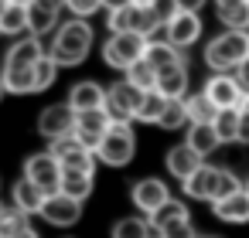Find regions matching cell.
Listing matches in <instances>:
<instances>
[{
  "instance_id": "83f0119b",
  "label": "cell",
  "mask_w": 249,
  "mask_h": 238,
  "mask_svg": "<svg viewBox=\"0 0 249 238\" xmlns=\"http://www.w3.org/2000/svg\"><path fill=\"white\" fill-rule=\"evenodd\" d=\"M62 194L75 197V201H86L92 194V174H79V170H65L62 177Z\"/></svg>"
},
{
  "instance_id": "2e32d148",
  "label": "cell",
  "mask_w": 249,
  "mask_h": 238,
  "mask_svg": "<svg viewBox=\"0 0 249 238\" xmlns=\"http://www.w3.org/2000/svg\"><path fill=\"white\" fill-rule=\"evenodd\" d=\"M215 184H218V167H198L191 177L181 180L184 194L188 197H198V201H215Z\"/></svg>"
},
{
  "instance_id": "f907efd6",
  "label": "cell",
  "mask_w": 249,
  "mask_h": 238,
  "mask_svg": "<svg viewBox=\"0 0 249 238\" xmlns=\"http://www.w3.org/2000/svg\"><path fill=\"white\" fill-rule=\"evenodd\" d=\"M137 4H143V7H150V4H154V0H137Z\"/></svg>"
},
{
  "instance_id": "30bf717a",
  "label": "cell",
  "mask_w": 249,
  "mask_h": 238,
  "mask_svg": "<svg viewBox=\"0 0 249 238\" xmlns=\"http://www.w3.org/2000/svg\"><path fill=\"white\" fill-rule=\"evenodd\" d=\"M41 218L48 224H55V228H69V224H75L82 218V201H75V197H69L62 190L58 194H48L45 204H41Z\"/></svg>"
},
{
  "instance_id": "4dcf8cb0",
  "label": "cell",
  "mask_w": 249,
  "mask_h": 238,
  "mask_svg": "<svg viewBox=\"0 0 249 238\" xmlns=\"http://www.w3.org/2000/svg\"><path fill=\"white\" fill-rule=\"evenodd\" d=\"M126 79L133 82V85H140V89H157V68L147 62V58H140V62H133L130 68H126Z\"/></svg>"
},
{
  "instance_id": "836d02e7",
  "label": "cell",
  "mask_w": 249,
  "mask_h": 238,
  "mask_svg": "<svg viewBox=\"0 0 249 238\" xmlns=\"http://www.w3.org/2000/svg\"><path fill=\"white\" fill-rule=\"evenodd\" d=\"M58 68H62V65H58L52 55H41V58L35 62V85H38V92H41V89H48V85L55 82Z\"/></svg>"
},
{
  "instance_id": "ac0fdd59",
  "label": "cell",
  "mask_w": 249,
  "mask_h": 238,
  "mask_svg": "<svg viewBox=\"0 0 249 238\" xmlns=\"http://www.w3.org/2000/svg\"><path fill=\"white\" fill-rule=\"evenodd\" d=\"M4 85H7V92H14V95H31V92H38V85H35V65H4Z\"/></svg>"
},
{
  "instance_id": "681fc988",
  "label": "cell",
  "mask_w": 249,
  "mask_h": 238,
  "mask_svg": "<svg viewBox=\"0 0 249 238\" xmlns=\"http://www.w3.org/2000/svg\"><path fill=\"white\" fill-rule=\"evenodd\" d=\"M150 238H164V235H160V231H157V228H154V231H150Z\"/></svg>"
},
{
  "instance_id": "b9f144b4",
  "label": "cell",
  "mask_w": 249,
  "mask_h": 238,
  "mask_svg": "<svg viewBox=\"0 0 249 238\" xmlns=\"http://www.w3.org/2000/svg\"><path fill=\"white\" fill-rule=\"evenodd\" d=\"M235 79H239V85H242V92L249 95V58H246V62H242L239 68H235Z\"/></svg>"
},
{
  "instance_id": "bcb514c9",
  "label": "cell",
  "mask_w": 249,
  "mask_h": 238,
  "mask_svg": "<svg viewBox=\"0 0 249 238\" xmlns=\"http://www.w3.org/2000/svg\"><path fill=\"white\" fill-rule=\"evenodd\" d=\"M123 4H130V0H103V7H123Z\"/></svg>"
},
{
  "instance_id": "5bb4252c",
  "label": "cell",
  "mask_w": 249,
  "mask_h": 238,
  "mask_svg": "<svg viewBox=\"0 0 249 238\" xmlns=\"http://www.w3.org/2000/svg\"><path fill=\"white\" fill-rule=\"evenodd\" d=\"M143 58H147V62L157 68V72H167V68H178V65H184V58H181V48H178V45H171L164 34L147 41V51H143Z\"/></svg>"
},
{
  "instance_id": "8d00e7d4",
  "label": "cell",
  "mask_w": 249,
  "mask_h": 238,
  "mask_svg": "<svg viewBox=\"0 0 249 238\" xmlns=\"http://www.w3.org/2000/svg\"><path fill=\"white\" fill-rule=\"evenodd\" d=\"M171 218H188V207H184L181 201H174V197H171L164 207H157V211L150 214V224H154V228H160V224H164V221H171Z\"/></svg>"
},
{
  "instance_id": "7dc6e473",
  "label": "cell",
  "mask_w": 249,
  "mask_h": 238,
  "mask_svg": "<svg viewBox=\"0 0 249 238\" xmlns=\"http://www.w3.org/2000/svg\"><path fill=\"white\" fill-rule=\"evenodd\" d=\"M7 95V85H4V75H0V99H4Z\"/></svg>"
},
{
  "instance_id": "ab89813d",
  "label": "cell",
  "mask_w": 249,
  "mask_h": 238,
  "mask_svg": "<svg viewBox=\"0 0 249 238\" xmlns=\"http://www.w3.org/2000/svg\"><path fill=\"white\" fill-rule=\"evenodd\" d=\"M103 7V0H65V11H72V17H89Z\"/></svg>"
},
{
  "instance_id": "f35d334b",
  "label": "cell",
  "mask_w": 249,
  "mask_h": 238,
  "mask_svg": "<svg viewBox=\"0 0 249 238\" xmlns=\"http://www.w3.org/2000/svg\"><path fill=\"white\" fill-rule=\"evenodd\" d=\"M178 11H181V7H178V0H154V4H150V14H154L157 28H164Z\"/></svg>"
},
{
  "instance_id": "4316f807",
  "label": "cell",
  "mask_w": 249,
  "mask_h": 238,
  "mask_svg": "<svg viewBox=\"0 0 249 238\" xmlns=\"http://www.w3.org/2000/svg\"><path fill=\"white\" fill-rule=\"evenodd\" d=\"M0 31H4V34L28 31V7L24 4H4V7H0Z\"/></svg>"
},
{
  "instance_id": "db71d44e",
  "label": "cell",
  "mask_w": 249,
  "mask_h": 238,
  "mask_svg": "<svg viewBox=\"0 0 249 238\" xmlns=\"http://www.w3.org/2000/svg\"><path fill=\"white\" fill-rule=\"evenodd\" d=\"M215 4H222V0H215Z\"/></svg>"
},
{
  "instance_id": "7bdbcfd3",
  "label": "cell",
  "mask_w": 249,
  "mask_h": 238,
  "mask_svg": "<svg viewBox=\"0 0 249 238\" xmlns=\"http://www.w3.org/2000/svg\"><path fill=\"white\" fill-rule=\"evenodd\" d=\"M178 7H181V11H201L205 0H178Z\"/></svg>"
},
{
  "instance_id": "3957f363",
  "label": "cell",
  "mask_w": 249,
  "mask_h": 238,
  "mask_svg": "<svg viewBox=\"0 0 249 238\" xmlns=\"http://www.w3.org/2000/svg\"><path fill=\"white\" fill-rule=\"evenodd\" d=\"M147 34H137V31H123V34H113L106 45H103V58H106V65L109 68H120V72H126L133 62H140L143 58V51H147Z\"/></svg>"
},
{
  "instance_id": "44dd1931",
  "label": "cell",
  "mask_w": 249,
  "mask_h": 238,
  "mask_svg": "<svg viewBox=\"0 0 249 238\" xmlns=\"http://www.w3.org/2000/svg\"><path fill=\"white\" fill-rule=\"evenodd\" d=\"M69 102L75 106V112H82V109H99V106L106 102V92H103V85H96V82H79V85H72Z\"/></svg>"
},
{
  "instance_id": "d590c367",
  "label": "cell",
  "mask_w": 249,
  "mask_h": 238,
  "mask_svg": "<svg viewBox=\"0 0 249 238\" xmlns=\"http://www.w3.org/2000/svg\"><path fill=\"white\" fill-rule=\"evenodd\" d=\"M157 231H160L164 238H198L195 228H191V218H171V221H164Z\"/></svg>"
},
{
  "instance_id": "9c48e42d",
  "label": "cell",
  "mask_w": 249,
  "mask_h": 238,
  "mask_svg": "<svg viewBox=\"0 0 249 238\" xmlns=\"http://www.w3.org/2000/svg\"><path fill=\"white\" fill-rule=\"evenodd\" d=\"M205 92L218 109H242V99H246V92H242V85L232 72H215L205 82Z\"/></svg>"
},
{
  "instance_id": "f6af8a7d",
  "label": "cell",
  "mask_w": 249,
  "mask_h": 238,
  "mask_svg": "<svg viewBox=\"0 0 249 238\" xmlns=\"http://www.w3.org/2000/svg\"><path fill=\"white\" fill-rule=\"evenodd\" d=\"M41 4H48V7H55V11H65V0H41Z\"/></svg>"
},
{
  "instance_id": "c3c4849f",
  "label": "cell",
  "mask_w": 249,
  "mask_h": 238,
  "mask_svg": "<svg viewBox=\"0 0 249 238\" xmlns=\"http://www.w3.org/2000/svg\"><path fill=\"white\" fill-rule=\"evenodd\" d=\"M7 4H24V7H28V4H31V0H7Z\"/></svg>"
},
{
  "instance_id": "7c38bea8",
  "label": "cell",
  "mask_w": 249,
  "mask_h": 238,
  "mask_svg": "<svg viewBox=\"0 0 249 238\" xmlns=\"http://www.w3.org/2000/svg\"><path fill=\"white\" fill-rule=\"evenodd\" d=\"M75 106L72 102H65V106H48L45 112H41V119H38V129H41V136H48V140H58V136H69V133H75Z\"/></svg>"
},
{
  "instance_id": "277c9868",
  "label": "cell",
  "mask_w": 249,
  "mask_h": 238,
  "mask_svg": "<svg viewBox=\"0 0 249 238\" xmlns=\"http://www.w3.org/2000/svg\"><path fill=\"white\" fill-rule=\"evenodd\" d=\"M143 95H147V89L133 85L130 79H123V82H116V85L106 89V102H103V109L109 112L113 123H130V119H137V109H140Z\"/></svg>"
},
{
  "instance_id": "cb8c5ba5",
  "label": "cell",
  "mask_w": 249,
  "mask_h": 238,
  "mask_svg": "<svg viewBox=\"0 0 249 238\" xmlns=\"http://www.w3.org/2000/svg\"><path fill=\"white\" fill-rule=\"evenodd\" d=\"M218 21L225 28L246 31L249 28V0H222L218 4Z\"/></svg>"
},
{
  "instance_id": "f5cc1de1",
  "label": "cell",
  "mask_w": 249,
  "mask_h": 238,
  "mask_svg": "<svg viewBox=\"0 0 249 238\" xmlns=\"http://www.w3.org/2000/svg\"><path fill=\"white\" fill-rule=\"evenodd\" d=\"M0 214H4V204H0Z\"/></svg>"
},
{
  "instance_id": "816d5d0a",
  "label": "cell",
  "mask_w": 249,
  "mask_h": 238,
  "mask_svg": "<svg viewBox=\"0 0 249 238\" xmlns=\"http://www.w3.org/2000/svg\"><path fill=\"white\" fill-rule=\"evenodd\" d=\"M4 4H7V0H0V7H4Z\"/></svg>"
},
{
  "instance_id": "7402d4cb",
  "label": "cell",
  "mask_w": 249,
  "mask_h": 238,
  "mask_svg": "<svg viewBox=\"0 0 249 238\" xmlns=\"http://www.w3.org/2000/svg\"><path fill=\"white\" fill-rule=\"evenodd\" d=\"M188 146H195L201 157H208L212 150H218L222 146V140H218V133H215V123H191V129H188V140H184Z\"/></svg>"
},
{
  "instance_id": "ffe728a7",
  "label": "cell",
  "mask_w": 249,
  "mask_h": 238,
  "mask_svg": "<svg viewBox=\"0 0 249 238\" xmlns=\"http://www.w3.org/2000/svg\"><path fill=\"white\" fill-rule=\"evenodd\" d=\"M55 24H58V11L48 7V4H41V0H31V4H28V31H31L35 38H41V34H48Z\"/></svg>"
},
{
  "instance_id": "ba28073f",
  "label": "cell",
  "mask_w": 249,
  "mask_h": 238,
  "mask_svg": "<svg viewBox=\"0 0 249 238\" xmlns=\"http://www.w3.org/2000/svg\"><path fill=\"white\" fill-rule=\"evenodd\" d=\"M24 177L35 180L45 194H58V190H62V177H65V170H62V160L48 150V153H35V157L24 163Z\"/></svg>"
},
{
  "instance_id": "74e56055",
  "label": "cell",
  "mask_w": 249,
  "mask_h": 238,
  "mask_svg": "<svg viewBox=\"0 0 249 238\" xmlns=\"http://www.w3.org/2000/svg\"><path fill=\"white\" fill-rule=\"evenodd\" d=\"M235 190H242V184H239V177H235L232 170H225V167H218V184H215V201H222V197H229V194H235Z\"/></svg>"
},
{
  "instance_id": "9a60e30c",
  "label": "cell",
  "mask_w": 249,
  "mask_h": 238,
  "mask_svg": "<svg viewBox=\"0 0 249 238\" xmlns=\"http://www.w3.org/2000/svg\"><path fill=\"white\" fill-rule=\"evenodd\" d=\"M212 207H215V218H218V221L246 224V221H249V190L242 187V190H235V194H229V197H222V201H212Z\"/></svg>"
},
{
  "instance_id": "d6a6232c",
  "label": "cell",
  "mask_w": 249,
  "mask_h": 238,
  "mask_svg": "<svg viewBox=\"0 0 249 238\" xmlns=\"http://www.w3.org/2000/svg\"><path fill=\"white\" fill-rule=\"evenodd\" d=\"M150 221H143V218H123V221H116V228H113V238H150Z\"/></svg>"
},
{
  "instance_id": "484cf974",
  "label": "cell",
  "mask_w": 249,
  "mask_h": 238,
  "mask_svg": "<svg viewBox=\"0 0 249 238\" xmlns=\"http://www.w3.org/2000/svg\"><path fill=\"white\" fill-rule=\"evenodd\" d=\"M184 106H188V119H191V123H215V116H218V106L208 99L205 89H201L198 95H188Z\"/></svg>"
},
{
  "instance_id": "f1b7e54d",
  "label": "cell",
  "mask_w": 249,
  "mask_h": 238,
  "mask_svg": "<svg viewBox=\"0 0 249 238\" xmlns=\"http://www.w3.org/2000/svg\"><path fill=\"white\" fill-rule=\"evenodd\" d=\"M215 133L222 143H239V109H218Z\"/></svg>"
},
{
  "instance_id": "1f68e13d",
  "label": "cell",
  "mask_w": 249,
  "mask_h": 238,
  "mask_svg": "<svg viewBox=\"0 0 249 238\" xmlns=\"http://www.w3.org/2000/svg\"><path fill=\"white\" fill-rule=\"evenodd\" d=\"M164 106H167V95H160L157 89H150V92L143 95L140 109H137V119H140V123H157L160 112H164Z\"/></svg>"
},
{
  "instance_id": "e0dca14e",
  "label": "cell",
  "mask_w": 249,
  "mask_h": 238,
  "mask_svg": "<svg viewBox=\"0 0 249 238\" xmlns=\"http://www.w3.org/2000/svg\"><path fill=\"white\" fill-rule=\"evenodd\" d=\"M198 167H201V153H198L195 146H188V143H181V146H174V150L167 153V170H171L178 180L191 177Z\"/></svg>"
},
{
  "instance_id": "5b68a950",
  "label": "cell",
  "mask_w": 249,
  "mask_h": 238,
  "mask_svg": "<svg viewBox=\"0 0 249 238\" xmlns=\"http://www.w3.org/2000/svg\"><path fill=\"white\" fill-rule=\"evenodd\" d=\"M133 150H137V140H133V129L126 123H113L106 133H103V143L96 146V157L109 167H123L133 160Z\"/></svg>"
},
{
  "instance_id": "d4e9b609",
  "label": "cell",
  "mask_w": 249,
  "mask_h": 238,
  "mask_svg": "<svg viewBox=\"0 0 249 238\" xmlns=\"http://www.w3.org/2000/svg\"><path fill=\"white\" fill-rule=\"evenodd\" d=\"M45 55V48H41V38H21L11 51H7V58H4V65H35L38 58Z\"/></svg>"
},
{
  "instance_id": "e575fe53",
  "label": "cell",
  "mask_w": 249,
  "mask_h": 238,
  "mask_svg": "<svg viewBox=\"0 0 249 238\" xmlns=\"http://www.w3.org/2000/svg\"><path fill=\"white\" fill-rule=\"evenodd\" d=\"M21 228H28V211H21L18 204L4 207V214H0V238H7V235H14Z\"/></svg>"
},
{
  "instance_id": "8992f818",
  "label": "cell",
  "mask_w": 249,
  "mask_h": 238,
  "mask_svg": "<svg viewBox=\"0 0 249 238\" xmlns=\"http://www.w3.org/2000/svg\"><path fill=\"white\" fill-rule=\"evenodd\" d=\"M109 31L113 34H123V31H137V34H154V31H160L157 28V21H154V14H150V7H143V4H137V0H130V4H123V7H113L109 11Z\"/></svg>"
},
{
  "instance_id": "f546056e",
  "label": "cell",
  "mask_w": 249,
  "mask_h": 238,
  "mask_svg": "<svg viewBox=\"0 0 249 238\" xmlns=\"http://www.w3.org/2000/svg\"><path fill=\"white\" fill-rule=\"evenodd\" d=\"M184 123H191V119H188V106H184V99H167V106H164L157 126H164V129H181Z\"/></svg>"
},
{
  "instance_id": "9f6ffc18",
  "label": "cell",
  "mask_w": 249,
  "mask_h": 238,
  "mask_svg": "<svg viewBox=\"0 0 249 238\" xmlns=\"http://www.w3.org/2000/svg\"><path fill=\"white\" fill-rule=\"evenodd\" d=\"M0 34H4V31H0Z\"/></svg>"
},
{
  "instance_id": "d6986e66",
  "label": "cell",
  "mask_w": 249,
  "mask_h": 238,
  "mask_svg": "<svg viewBox=\"0 0 249 238\" xmlns=\"http://www.w3.org/2000/svg\"><path fill=\"white\" fill-rule=\"evenodd\" d=\"M11 197H14V204L21 207V211H28V214H41V204H45V190L35 184V180H28V177H21L18 184H14V190H11Z\"/></svg>"
},
{
  "instance_id": "7a4b0ae2",
  "label": "cell",
  "mask_w": 249,
  "mask_h": 238,
  "mask_svg": "<svg viewBox=\"0 0 249 238\" xmlns=\"http://www.w3.org/2000/svg\"><path fill=\"white\" fill-rule=\"evenodd\" d=\"M246 58H249V34L235 28H229L205 48V65L212 72H235Z\"/></svg>"
},
{
  "instance_id": "52a82bcc",
  "label": "cell",
  "mask_w": 249,
  "mask_h": 238,
  "mask_svg": "<svg viewBox=\"0 0 249 238\" xmlns=\"http://www.w3.org/2000/svg\"><path fill=\"white\" fill-rule=\"evenodd\" d=\"M52 153L62 160V170H79V174H92V167H96V160H99L96 150H89L75 133L52 140Z\"/></svg>"
},
{
  "instance_id": "60d3db41",
  "label": "cell",
  "mask_w": 249,
  "mask_h": 238,
  "mask_svg": "<svg viewBox=\"0 0 249 238\" xmlns=\"http://www.w3.org/2000/svg\"><path fill=\"white\" fill-rule=\"evenodd\" d=\"M239 143H249V112L239 109Z\"/></svg>"
},
{
  "instance_id": "6da1fadb",
  "label": "cell",
  "mask_w": 249,
  "mask_h": 238,
  "mask_svg": "<svg viewBox=\"0 0 249 238\" xmlns=\"http://www.w3.org/2000/svg\"><path fill=\"white\" fill-rule=\"evenodd\" d=\"M89 48H92V28L86 24V17H72L69 24L58 28L55 45H52L48 55L58 65H82L86 55H89Z\"/></svg>"
},
{
  "instance_id": "4fadbf2b",
  "label": "cell",
  "mask_w": 249,
  "mask_h": 238,
  "mask_svg": "<svg viewBox=\"0 0 249 238\" xmlns=\"http://www.w3.org/2000/svg\"><path fill=\"white\" fill-rule=\"evenodd\" d=\"M167 201H171V190H167V184L157 180V177H147V180H140V184L133 187V204H137L143 214H154V211L164 207Z\"/></svg>"
},
{
  "instance_id": "ee69618b",
  "label": "cell",
  "mask_w": 249,
  "mask_h": 238,
  "mask_svg": "<svg viewBox=\"0 0 249 238\" xmlns=\"http://www.w3.org/2000/svg\"><path fill=\"white\" fill-rule=\"evenodd\" d=\"M7 238H38V231L28 224V228H21V231H14V235H7Z\"/></svg>"
},
{
  "instance_id": "8fae6325",
  "label": "cell",
  "mask_w": 249,
  "mask_h": 238,
  "mask_svg": "<svg viewBox=\"0 0 249 238\" xmlns=\"http://www.w3.org/2000/svg\"><path fill=\"white\" fill-rule=\"evenodd\" d=\"M164 38H167L171 45H178V48L195 45V41L201 38V17H198V11H178V14L164 24Z\"/></svg>"
},
{
  "instance_id": "11a10c76",
  "label": "cell",
  "mask_w": 249,
  "mask_h": 238,
  "mask_svg": "<svg viewBox=\"0 0 249 238\" xmlns=\"http://www.w3.org/2000/svg\"><path fill=\"white\" fill-rule=\"evenodd\" d=\"M246 190H249V184H246Z\"/></svg>"
},
{
  "instance_id": "603a6c76",
  "label": "cell",
  "mask_w": 249,
  "mask_h": 238,
  "mask_svg": "<svg viewBox=\"0 0 249 238\" xmlns=\"http://www.w3.org/2000/svg\"><path fill=\"white\" fill-rule=\"evenodd\" d=\"M184 89H188V68L178 65V68H167V72H157V92L167 95V99H184Z\"/></svg>"
}]
</instances>
